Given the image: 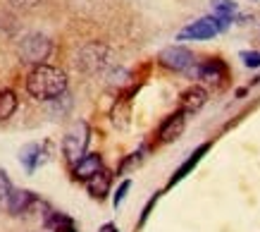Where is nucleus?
<instances>
[{
  "label": "nucleus",
  "instance_id": "nucleus-14",
  "mask_svg": "<svg viewBox=\"0 0 260 232\" xmlns=\"http://www.w3.org/2000/svg\"><path fill=\"white\" fill-rule=\"evenodd\" d=\"M41 160H43V158H41V144L31 141V144H24L22 146V151H19V163L24 165V170H26L29 175L39 168Z\"/></svg>",
  "mask_w": 260,
  "mask_h": 232
},
{
  "label": "nucleus",
  "instance_id": "nucleus-15",
  "mask_svg": "<svg viewBox=\"0 0 260 232\" xmlns=\"http://www.w3.org/2000/svg\"><path fill=\"white\" fill-rule=\"evenodd\" d=\"M17 105H19V101H17L15 91H12V89H0V122L10 120V118L15 115Z\"/></svg>",
  "mask_w": 260,
  "mask_h": 232
},
{
  "label": "nucleus",
  "instance_id": "nucleus-2",
  "mask_svg": "<svg viewBox=\"0 0 260 232\" xmlns=\"http://www.w3.org/2000/svg\"><path fill=\"white\" fill-rule=\"evenodd\" d=\"M88 141H91V127H88L86 120H77L72 125L62 136V153L67 163H77L86 156V149H88Z\"/></svg>",
  "mask_w": 260,
  "mask_h": 232
},
{
  "label": "nucleus",
  "instance_id": "nucleus-5",
  "mask_svg": "<svg viewBox=\"0 0 260 232\" xmlns=\"http://www.w3.org/2000/svg\"><path fill=\"white\" fill-rule=\"evenodd\" d=\"M77 65L86 74H95L103 72L112 65L110 60V48L105 43H86L84 48L79 50V57H77Z\"/></svg>",
  "mask_w": 260,
  "mask_h": 232
},
{
  "label": "nucleus",
  "instance_id": "nucleus-22",
  "mask_svg": "<svg viewBox=\"0 0 260 232\" xmlns=\"http://www.w3.org/2000/svg\"><path fill=\"white\" fill-rule=\"evenodd\" d=\"M53 232H79L77 230V225H74V220H67V223H62V225H57Z\"/></svg>",
  "mask_w": 260,
  "mask_h": 232
},
{
  "label": "nucleus",
  "instance_id": "nucleus-18",
  "mask_svg": "<svg viewBox=\"0 0 260 232\" xmlns=\"http://www.w3.org/2000/svg\"><path fill=\"white\" fill-rule=\"evenodd\" d=\"M241 63L248 67V70H255V67H260V50H244L241 53Z\"/></svg>",
  "mask_w": 260,
  "mask_h": 232
},
{
  "label": "nucleus",
  "instance_id": "nucleus-16",
  "mask_svg": "<svg viewBox=\"0 0 260 232\" xmlns=\"http://www.w3.org/2000/svg\"><path fill=\"white\" fill-rule=\"evenodd\" d=\"M237 12H239V5L234 3V0H213V15L232 22Z\"/></svg>",
  "mask_w": 260,
  "mask_h": 232
},
{
  "label": "nucleus",
  "instance_id": "nucleus-23",
  "mask_svg": "<svg viewBox=\"0 0 260 232\" xmlns=\"http://www.w3.org/2000/svg\"><path fill=\"white\" fill-rule=\"evenodd\" d=\"M98 232H119V230H117V225H115V223H105Z\"/></svg>",
  "mask_w": 260,
  "mask_h": 232
},
{
  "label": "nucleus",
  "instance_id": "nucleus-1",
  "mask_svg": "<svg viewBox=\"0 0 260 232\" xmlns=\"http://www.w3.org/2000/svg\"><path fill=\"white\" fill-rule=\"evenodd\" d=\"M26 91L36 101H57L67 94V74L55 65H36L26 77Z\"/></svg>",
  "mask_w": 260,
  "mask_h": 232
},
{
  "label": "nucleus",
  "instance_id": "nucleus-3",
  "mask_svg": "<svg viewBox=\"0 0 260 232\" xmlns=\"http://www.w3.org/2000/svg\"><path fill=\"white\" fill-rule=\"evenodd\" d=\"M229 19H222L217 15H210V17H201L196 22H191L189 26H184L179 34H177V41H208L217 36V34L227 32L229 29Z\"/></svg>",
  "mask_w": 260,
  "mask_h": 232
},
{
  "label": "nucleus",
  "instance_id": "nucleus-4",
  "mask_svg": "<svg viewBox=\"0 0 260 232\" xmlns=\"http://www.w3.org/2000/svg\"><path fill=\"white\" fill-rule=\"evenodd\" d=\"M53 50V43L43 34H26L19 43V60L26 65H43Z\"/></svg>",
  "mask_w": 260,
  "mask_h": 232
},
{
  "label": "nucleus",
  "instance_id": "nucleus-13",
  "mask_svg": "<svg viewBox=\"0 0 260 232\" xmlns=\"http://www.w3.org/2000/svg\"><path fill=\"white\" fill-rule=\"evenodd\" d=\"M86 184V192L91 194V196H93V199H105V196H108V194H110V184H112V172L110 170H105L103 168L101 172H95L93 177H91V180H88V182H84Z\"/></svg>",
  "mask_w": 260,
  "mask_h": 232
},
{
  "label": "nucleus",
  "instance_id": "nucleus-11",
  "mask_svg": "<svg viewBox=\"0 0 260 232\" xmlns=\"http://www.w3.org/2000/svg\"><path fill=\"white\" fill-rule=\"evenodd\" d=\"M205 103H208V91L203 86H198V84L184 89L179 96V110H184L186 115H196Z\"/></svg>",
  "mask_w": 260,
  "mask_h": 232
},
{
  "label": "nucleus",
  "instance_id": "nucleus-21",
  "mask_svg": "<svg viewBox=\"0 0 260 232\" xmlns=\"http://www.w3.org/2000/svg\"><path fill=\"white\" fill-rule=\"evenodd\" d=\"M12 8H17V10H31V8H36L41 0H8Z\"/></svg>",
  "mask_w": 260,
  "mask_h": 232
},
{
  "label": "nucleus",
  "instance_id": "nucleus-10",
  "mask_svg": "<svg viewBox=\"0 0 260 232\" xmlns=\"http://www.w3.org/2000/svg\"><path fill=\"white\" fill-rule=\"evenodd\" d=\"M103 170V156L101 153H86L81 160H77L74 165H72V177L77 180V182H88L95 172H101Z\"/></svg>",
  "mask_w": 260,
  "mask_h": 232
},
{
  "label": "nucleus",
  "instance_id": "nucleus-8",
  "mask_svg": "<svg viewBox=\"0 0 260 232\" xmlns=\"http://www.w3.org/2000/svg\"><path fill=\"white\" fill-rule=\"evenodd\" d=\"M186 112L184 110H177L170 112L165 120L160 122L158 132H155V139H158V144H172V141H177L181 134H184V129H186Z\"/></svg>",
  "mask_w": 260,
  "mask_h": 232
},
{
  "label": "nucleus",
  "instance_id": "nucleus-19",
  "mask_svg": "<svg viewBox=\"0 0 260 232\" xmlns=\"http://www.w3.org/2000/svg\"><path fill=\"white\" fill-rule=\"evenodd\" d=\"M129 189H132V180H122V184L117 187V192H115V196H112V206L115 208L122 206V201H124V196H126Z\"/></svg>",
  "mask_w": 260,
  "mask_h": 232
},
{
  "label": "nucleus",
  "instance_id": "nucleus-17",
  "mask_svg": "<svg viewBox=\"0 0 260 232\" xmlns=\"http://www.w3.org/2000/svg\"><path fill=\"white\" fill-rule=\"evenodd\" d=\"M143 153H146V149H136L134 153H129L122 163H119V168H117V175L122 177V175H126V172H132L134 168H139L143 163Z\"/></svg>",
  "mask_w": 260,
  "mask_h": 232
},
{
  "label": "nucleus",
  "instance_id": "nucleus-9",
  "mask_svg": "<svg viewBox=\"0 0 260 232\" xmlns=\"http://www.w3.org/2000/svg\"><path fill=\"white\" fill-rule=\"evenodd\" d=\"M210 146H213V141H203V144H201V146H196V149H193V151L189 153V158L184 160V163H181L179 168H177V170H174V172H172V177L167 180V189H172L174 184H179L181 180H184V177H189L191 172H193V168H196L198 163L203 160V156H205V153L210 151Z\"/></svg>",
  "mask_w": 260,
  "mask_h": 232
},
{
  "label": "nucleus",
  "instance_id": "nucleus-6",
  "mask_svg": "<svg viewBox=\"0 0 260 232\" xmlns=\"http://www.w3.org/2000/svg\"><path fill=\"white\" fill-rule=\"evenodd\" d=\"M191 79L205 81V84H213V86H220L222 81L227 79L229 67L224 65V60L220 57H208V60H196V65L186 72Z\"/></svg>",
  "mask_w": 260,
  "mask_h": 232
},
{
  "label": "nucleus",
  "instance_id": "nucleus-20",
  "mask_svg": "<svg viewBox=\"0 0 260 232\" xmlns=\"http://www.w3.org/2000/svg\"><path fill=\"white\" fill-rule=\"evenodd\" d=\"M12 192V184H10V180H8V175L0 170V199L5 201L8 199V194Z\"/></svg>",
  "mask_w": 260,
  "mask_h": 232
},
{
  "label": "nucleus",
  "instance_id": "nucleus-12",
  "mask_svg": "<svg viewBox=\"0 0 260 232\" xmlns=\"http://www.w3.org/2000/svg\"><path fill=\"white\" fill-rule=\"evenodd\" d=\"M34 204H39L36 194L29 192V189H17V187H12V192H10L8 199H5V206H8V211L12 216L29 213V208H31Z\"/></svg>",
  "mask_w": 260,
  "mask_h": 232
},
{
  "label": "nucleus",
  "instance_id": "nucleus-7",
  "mask_svg": "<svg viewBox=\"0 0 260 232\" xmlns=\"http://www.w3.org/2000/svg\"><path fill=\"white\" fill-rule=\"evenodd\" d=\"M158 63L170 72H189L196 65V55L184 46H167L158 53Z\"/></svg>",
  "mask_w": 260,
  "mask_h": 232
}]
</instances>
